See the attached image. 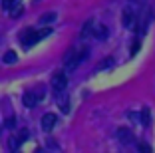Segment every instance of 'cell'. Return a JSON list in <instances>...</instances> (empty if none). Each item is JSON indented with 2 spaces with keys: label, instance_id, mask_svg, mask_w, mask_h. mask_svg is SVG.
Returning a JSON list of instances; mask_svg holds the SVG:
<instances>
[{
  "label": "cell",
  "instance_id": "6da1fadb",
  "mask_svg": "<svg viewBox=\"0 0 155 153\" xmlns=\"http://www.w3.org/2000/svg\"><path fill=\"white\" fill-rule=\"evenodd\" d=\"M90 54V50L84 48V50H70L68 54L64 56V66L68 72H72V70H76L78 66H80V62H84L86 60V56Z\"/></svg>",
  "mask_w": 155,
  "mask_h": 153
},
{
  "label": "cell",
  "instance_id": "7a4b0ae2",
  "mask_svg": "<svg viewBox=\"0 0 155 153\" xmlns=\"http://www.w3.org/2000/svg\"><path fill=\"white\" fill-rule=\"evenodd\" d=\"M44 98V88H38V90H32V91H26V94L22 95V101L26 108H34V105L40 101V99Z\"/></svg>",
  "mask_w": 155,
  "mask_h": 153
},
{
  "label": "cell",
  "instance_id": "3957f363",
  "mask_svg": "<svg viewBox=\"0 0 155 153\" xmlns=\"http://www.w3.org/2000/svg\"><path fill=\"white\" fill-rule=\"evenodd\" d=\"M66 86H68V78H66L64 72H56L54 76H52V90H54L56 95L64 94Z\"/></svg>",
  "mask_w": 155,
  "mask_h": 153
},
{
  "label": "cell",
  "instance_id": "277c9868",
  "mask_svg": "<svg viewBox=\"0 0 155 153\" xmlns=\"http://www.w3.org/2000/svg\"><path fill=\"white\" fill-rule=\"evenodd\" d=\"M20 40H22V46H24V48H30V46L36 44L40 38H38V32L36 30H24L22 36H20Z\"/></svg>",
  "mask_w": 155,
  "mask_h": 153
},
{
  "label": "cell",
  "instance_id": "5b68a950",
  "mask_svg": "<svg viewBox=\"0 0 155 153\" xmlns=\"http://www.w3.org/2000/svg\"><path fill=\"white\" fill-rule=\"evenodd\" d=\"M133 22H135V10H133V8H123V12H121V24L125 28H131Z\"/></svg>",
  "mask_w": 155,
  "mask_h": 153
},
{
  "label": "cell",
  "instance_id": "8992f818",
  "mask_svg": "<svg viewBox=\"0 0 155 153\" xmlns=\"http://www.w3.org/2000/svg\"><path fill=\"white\" fill-rule=\"evenodd\" d=\"M56 125V115L54 113H46L44 117H42V129L44 131H52Z\"/></svg>",
  "mask_w": 155,
  "mask_h": 153
},
{
  "label": "cell",
  "instance_id": "52a82bcc",
  "mask_svg": "<svg viewBox=\"0 0 155 153\" xmlns=\"http://www.w3.org/2000/svg\"><path fill=\"white\" fill-rule=\"evenodd\" d=\"M117 139L121 141V143L127 145V143L133 141V135H131V131H129L127 127H119V129H117Z\"/></svg>",
  "mask_w": 155,
  "mask_h": 153
},
{
  "label": "cell",
  "instance_id": "ba28073f",
  "mask_svg": "<svg viewBox=\"0 0 155 153\" xmlns=\"http://www.w3.org/2000/svg\"><path fill=\"white\" fill-rule=\"evenodd\" d=\"M94 32H96V22L94 20H86L82 28V36H94Z\"/></svg>",
  "mask_w": 155,
  "mask_h": 153
},
{
  "label": "cell",
  "instance_id": "9c48e42d",
  "mask_svg": "<svg viewBox=\"0 0 155 153\" xmlns=\"http://www.w3.org/2000/svg\"><path fill=\"white\" fill-rule=\"evenodd\" d=\"M139 117H141V125H149V121H151V111H149V108H143Z\"/></svg>",
  "mask_w": 155,
  "mask_h": 153
},
{
  "label": "cell",
  "instance_id": "30bf717a",
  "mask_svg": "<svg viewBox=\"0 0 155 153\" xmlns=\"http://www.w3.org/2000/svg\"><path fill=\"white\" fill-rule=\"evenodd\" d=\"M54 20H56V12H48L40 16V24H48V22H54Z\"/></svg>",
  "mask_w": 155,
  "mask_h": 153
},
{
  "label": "cell",
  "instance_id": "8fae6325",
  "mask_svg": "<svg viewBox=\"0 0 155 153\" xmlns=\"http://www.w3.org/2000/svg\"><path fill=\"white\" fill-rule=\"evenodd\" d=\"M94 36H96V38H100V40H104V38L107 36V28H105V26H100V28H96V32H94Z\"/></svg>",
  "mask_w": 155,
  "mask_h": 153
},
{
  "label": "cell",
  "instance_id": "7c38bea8",
  "mask_svg": "<svg viewBox=\"0 0 155 153\" xmlns=\"http://www.w3.org/2000/svg\"><path fill=\"white\" fill-rule=\"evenodd\" d=\"M2 60H4V64H14V62H16V54H14L12 50H8V52L4 54V58H2Z\"/></svg>",
  "mask_w": 155,
  "mask_h": 153
},
{
  "label": "cell",
  "instance_id": "4fadbf2b",
  "mask_svg": "<svg viewBox=\"0 0 155 153\" xmlns=\"http://www.w3.org/2000/svg\"><path fill=\"white\" fill-rule=\"evenodd\" d=\"M20 143H22V141H20L18 137H10V141H8V147H10V151H16V149L20 147Z\"/></svg>",
  "mask_w": 155,
  "mask_h": 153
},
{
  "label": "cell",
  "instance_id": "5bb4252c",
  "mask_svg": "<svg viewBox=\"0 0 155 153\" xmlns=\"http://www.w3.org/2000/svg\"><path fill=\"white\" fill-rule=\"evenodd\" d=\"M60 109H62L64 113L70 111V101H68V98H62V101H60Z\"/></svg>",
  "mask_w": 155,
  "mask_h": 153
},
{
  "label": "cell",
  "instance_id": "9a60e30c",
  "mask_svg": "<svg viewBox=\"0 0 155 153\" xmlns=\"http://www.w3.org/2000/svg\"><path fill=\"white\" fill-rule=\"evenodd\" d=\"M111 64H114V60H111V58H107L105 62H100V64H97V72H100V70H105V68H110Z\"/></svg>",
  "mask_w": 155,
  "mask_h": 153
},
{
  "label": "cell",
  "instance_id": "2e32d148",
  "mask_svg": "<svg viewBox=\"0 0 155 153\" xmlns=\"http://www.w3.org/2000/svg\"><path fill=\"white\" fill-rule=\"evenodd\" d=\"M14 125H16V117H8V119H6V127H10V129H12Z\"/></svg>",
  "mask_w": 155,
  "mask_h": 153
},
{
  "label": "cell",
  "instance_id": "e0dca14e",
  "mask_svg": "<svg viewBox=\"0 0 155 153\" xmlns=\"http://www.w3.org/2000/svg\"><path fill=\"white\" fill-rule=\"evenodd\" d=\"M18 139L20 141H26L28 139V129H22V131H20V137H18Z\"/></svg>",
  "mask_w": 155,
  "mask_h": 153
},
{
  "label": "cell",
  "instance_id": "ac0fdd59",
  "mask_svg": "<svg viewBox=\"0 0 155 153\" xmlns=\"http://www.w3.org/2000/svg\"><path fill=\"white\" fill-rule=\"evenodd\" d=\"M139 149H141V151H143V153H147V151H149V147H147V145H145V143H141V145H139Z\"/></svg>",
  "mask_w": 155,
  "mask_h": 153
}]
</instances>
